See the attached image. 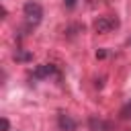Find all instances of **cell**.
Here are the masks:
<instances>
[{
    "instance_id": "1",
    "label": "cell",
    "mask_w": 131,
    "mask_h": 131,
    "mask_svg": "<svg viewBox=\"0 0 131 131\" xmlns=\"http://www.w3.org/2000/svg\"><path fill=\"white\" fill-rule=\"evenodd\" d=\"M23 14H25L27 23H29L31 27H35V25H39L41 18H43V8H41L39 2H35V0H27L25 6H23Z\"/></svg>"
},
{
    "instance_id": "2",
    "label": "cell",
    "mask_w": 131,
    "mask_h": 131,
    "mask_svg": "<svg viewBox=\"0 0 131 131\" xmlns=\"http://www.w3.org/2000/svg\"><path fill=\"white\" fill-rule=\"evenodd\" d=\"M119 18L117 16H111V14H106V16H98L96 20H94V31L98 33V35H106V33H111V31H115V29H119Z\"/></svg>"
},
{
    "instance_id": "3",
    "label": "cell",
    "mask_w": 131,
    "mask_h": 131,
    "mask_svg": "<svg viewBox=\"0 0 131 131\" xmlns=\"http://www.w3.org/2000/svg\"><path fill=\"white\" fill-rule=\"evenodd\" d=\"M53 74H55V66L53 63H41V66H37L33 70V78L35 80H45V78H49Z\"/></svg>"
},
{
    "instance_id": "4",
    "label": "cell",
    "mask_w": 131,
    "mask_h": 131,
    "mask_svg": "<svg viewBox=\"0 0 131 131\" xmlns=\"http://www.w3.org/2000/svg\"><path fill=\"white\" fill-rule=\"evenodd\" d=\"M57 125H59L61 131H76V127H78V123H76L70 115H66V113H59V117H57Z\"/></svg>"
},
{
    "instance_id": "5",
    "label": "cell",
    "mask_w": 131,
    "mask_h": 131,
    "mask_svg": "<svg viewBox=\"0 0 131 131\" xmlns=\"http://www.w3.org/2000/svg\"><path fill=\"white\" fill-rule=\"evenodd\" d=\"M88 129L90 131H111V123L100 119V117H90L88 119Z\"/></svg>"
},
{
    "instance_id": "6",
    "label": "cell",
    "mask_w": 131,
    "mask_h": 131,
    "mask_svg": "<svg viewBox=\"0 0 131 131\" xmlns=\"http://www.w3.org/2000/svg\"><path fill=\"white\" fill-rule=\"evenodd\" d=\"M12 57H14V61H31L33 59V53L31 51H25V49H16Z\"/></svg>"
},
{
    "instance_id": "7",
    "label": "cell",
    "mask_w": 131,
    "mask_h": 131,
    "mask_svg": "<svg viewBox=\"0 0 131 131\" xmlns=\"http://www.w3.org/2000/svg\"><path fill=\"white\" fill-rule=\"evenodd\" d=\"M121 117H123V119H131V102L121 111Z\"/></svg>"
},
{
    "instance_id": "8",
    "label": "cell",
    "mask_w": 131,
    "mask_h": 131,
    "mask_svg": "<svg viewBox=\"0 0 131 131\" xmlns=\"http://www.w3.org/2000/svg\"><path fill=\"white\" fill-rule=\"evenodd\" d=\"M0 125H2V131H8V129H10V123H8V119H6V117H2V119H0Z\"/></svg>"
},
{
    "instance_id": "9",
    "label": "cell",
    "mask_w": 131,
    "mask_h": 131,
    "mask_svg": "<svg viewBox=\"0 0 131 131\" xmlns=\"http://www.w3.org/2000/svg\"><path fill=\"white\" fill-rule=\"evenodd\" d=\"M63 4H66L68 8H74V6L78 4V0H63Z\"/></svg>"
},
{
    "instance_id": "10",
    "label": "cell",
    "mask_w": 131,
    "mask_h": 131,
    "mask_svg": "<svg viewBox=\"0 0 131 131\" xmlns=\"http://www.w3.org/2000/svg\"><path fill=\"white\" fill-rule=\"evenodd\" d=\"M88 2H100V0H88Z\"/></svg>"
}]
</instances>
